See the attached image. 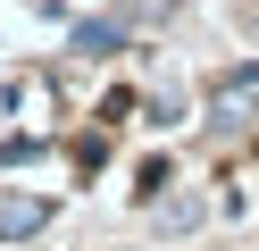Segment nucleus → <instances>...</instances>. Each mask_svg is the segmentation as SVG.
<instances>
[{"mask_svg": "<svg viewBox=\"0 0 259 251\" xmlns=\"http://www.w3.org/2000/svg\"><path fill=\"white\" fill-rule=\"evenodd\" d=\"M51 226V201L42 193H9L0 201V243H25V234H42Z\"/></svg>", "mask_w": 259, "mask_h": 251, "instance_id": "nucleus-2", "label": "nucleus"}, {"mask_svg": "<svg viewBox=\"0 0 259 251\" xmlns=\"http://www.w3.org/2000/svg\"><path fill=\"white\" fill-rule=\"evenodd\" d=\"M209 117H218V126H251V117H259V76H251V67L218 76V92H209Z\"/></svg>", "mask_w": 259, "mask_h": 251, "instance_id": "nucleus-1", "label": "nucleus"}, {"mask_svg": "<svg viewBox=\"0 0 259 251\" xmlns=\"http://www.w3.org/2000/svg\"><path fill=\"white\" fill-rule=\"evenodd\" d=\"M117 42H125V17H84V25H75V50H92V59L117 50Z\"/></svg>", "mask_w": 259, "mask_h": 251, "instance_id": "nucleus-3", "label": "nucleus"}]
</instances>
